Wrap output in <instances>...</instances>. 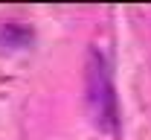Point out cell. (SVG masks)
<instances>
[{
	"mask_svg": "<svg viewBox=\"0 0 151 140\" xmlns=\"http://www.w3.org/2000/svg\"><path fill=\"white\" fill-rule=\"evenodd\" d=\"M87 105H90L93 123L99 128H105V131L116 128V94H113L108 64L99 50H93L87 59Z\"/></svg>",
	"mask_w": 151,
	"mask_h": 140,
	"instance_id": "obj_1",
	"label": "cell"
}]
</instances>
